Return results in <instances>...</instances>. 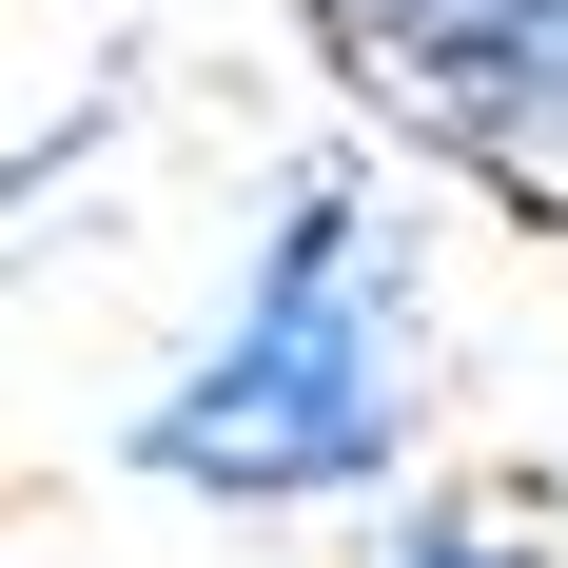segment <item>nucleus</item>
I'll use <instances>...</instances> for the list:
<instances>
[{"label": "nucleus", "instance_id": "obj_1", "mask_svg": "<svg viewBox=\"0 0 568 568\" xmlns=\"http://www.w3.org/2000/svg\"><path fill=\"white\" fill-rule=\"evenodd\" d=\"M412 412H432V294H412V235L393 196L353 158H314L255 235V275L196 353H176L138 432L118 452L196 490V510H353V490H393Z\"/></svg>", "mask_w": 568, "mask_h": 568}, {"label": "nucleus", "instance_id": "obj_2", "mask_svg": "<svg viewBox=\"0 0 568 568\" xmlns=\"http://www.w3.org/2000/svg\"><path fill=\"white\" fill-rule=\"evenodd\" d=\"M373 99L490 138L510 176H568V0H314Z\"/></svg>", "mask_w": 568, "mask_h": 568}, {"label": "nucleus", "instance_id": "obj_3", "mask_svg": "<svg viewBox=\"0 0 568 568\" xmlns=\"http://www.w3.org/2000/svg\"><path fill=\"white\" fill-rule=\"evenodd\" d=\"M393 568H549V549H529L510 510H470V490H432V510L393 529Z\"/></svg>", "mask_w": 568, "mask_h": 568}]
</instances>
